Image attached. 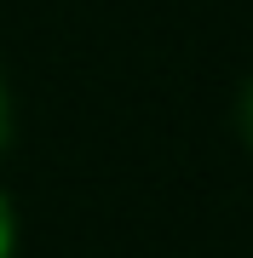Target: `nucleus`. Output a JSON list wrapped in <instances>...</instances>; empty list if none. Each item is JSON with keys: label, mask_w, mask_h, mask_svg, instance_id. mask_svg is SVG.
I'll list each match as a JSON object with an SVG mask.
<instances>
[{"label": "nucleus", "mask_w": 253, "mask_h": 258, "mask_svg": "<svg viewBox=\"0 0 253 258\" xmlns=\"http://www.w3.org/2000/svg\"><path fill=\"white\" fill-rule=\"evenodd\" d=\"M12 241H18V218H12L6 195H0V258H12Z\"/></svg>", "instance_id": "f257e3e1"}, {"label": "nucleus", "mask_w": 253, "mask_h": 258, "mask_svg": "<svg viewBox=\"0 0 253 258\" xmlns=\"http://www.w3.org/2000/svg\"><path fill=\"white\" fill-rule=\"evenodd\" d=\"M242 132H247V144H253V86L242 92Z\"/></svg>", "instance_id": "f03ea898"}, {"label": "nucleus", "mask_w": 253, "mask_h": 258, "mask_svg": "<svg viewBox=\"0 0 253 258\" xmlns=\"http://www.w3.org/2000/svg\"><path fill=\"white\" fill-rule=\"evenodd\" d=\"M6 132H12V103H6V86H0V144H6Z\"/></svg>", "instance_id": "7ed1b4c3"}]
</instances>
